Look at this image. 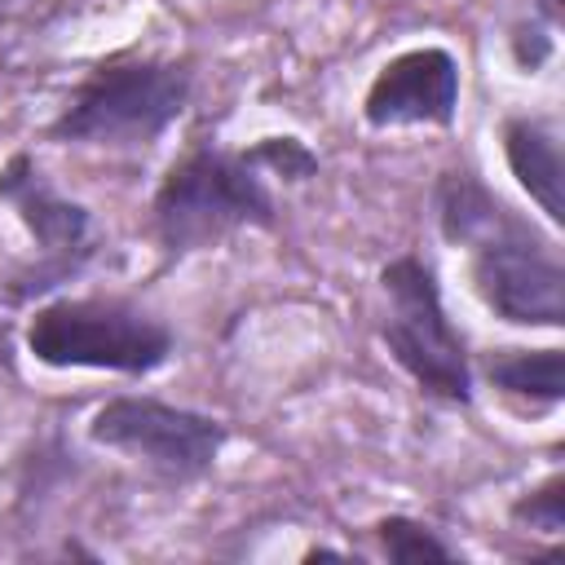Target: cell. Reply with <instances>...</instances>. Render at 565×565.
I'll return each mask as SVG.
<instances>
[{
  "instance_id": "cell-7",
  "label": "cell",
  "mask_w": 565,
  "mask_h": 565,
  "mask_svg": "<svg viewBox=\"0 0 565 565\" xmlns=\"http://www.w3.org/2000/svg\"><path fill=\"white\" fill-rule=\"evenodd\" d=\"M459 102V66L446 49H411L393 57L371 93H366V119L375 128L388 124H450Z\"/></svg>"
},
{
  "instance_id": "cell-4",
  "label": "cell",
  "mask_w": 565,
  "mask_h": 565,
  "mask_svg": "<svg viewBox=\"0 0 565 565\" xmlns=\"http://www.w3.org/2000/svg\"><path fill=\"white\" fill-rule=\"evenodd\" d=\"M384 291L393 300V318L384 322V340L393 358L433 393L446 402H468L472 397V371L463 340L455 335L433 269L419 265L415 256H402L384 269Z\"/></svg>"
},
{
  "instance_id": "cell-13",
  "label": "cell",
  "mask_w": 565,
  "mask_h": 565,
  "mask_svg": "<svg viewBox=\"0 0 565 565\" xmlns=\"http://www.w3.org/2000/svg\"><path fill=\"white\" fill-rule=\"evenodd\" d=\"M512 516H516V521H530V525L543 530V534H561V530H565V481L552 477L543 490H534L530 499H521V503L512 508Z\"/></svg>"
},
{
  "instance_id": "cell-9",
  "label": "cell",
  "mask_w": 565,
  "mask_h": 565,
  "mask_svg": "<svg viewBox=\"0 0 565 565\" xmlns=\"http://www.w3.org/2000/svg\"><path fill=\"white\" fill-rule=\"evenodd\" d=\"M503 150H508L512 177L530 190V199H539V207L547 212V221H565V194H561L565 177H561L556 137L539 119H508Z\"/></svg>"
},
{
  "instance_id": "cell-16",
  "label": "cell",
  "mask_w": 565,
  "mask_h": 565,
  "mask_svg": "<svg viewBox=\"0 0 565 565\" xmlns=\"http://www.w3.org/2000/svg\"><path fill=\"white\" fill-rule=\"evenodd\" d=\"M543 9H547V13L556 18V13H561V0H543Z\"/></svg>"
},
{
  "instance_id": "cell-15",
  "label": "cell",
  "mask_w": 565,
  "mask_h": 565,
  "mask_svg": "<svg viewBox=\"0 0 565 565\" xmlns=\"http://www.w3.org/2000/svg\"><path fill=\"white\" fill-rule=\"evenodd\" d=\"M547 53H552V44H547V35H543V31H516V62H521V66H530V71H534Z\"/></svg>"
},
{
  "instance_id": "cell-10",
  "label": "cell",
  "mask_w": 565,
  "mask_h": 565,
  "mask_svg": "<svg viewBox=\"0 0 565 565\" xmlns=\"http://www.w3.org/2000/svg\"><path fill=\"white\" fill-rule=\"evenodd\" d=\"M486 375L521 397H539V402H556L565 393V358L561 349H534V353H494L486 362Z\"/></svg>"
},
{
  "instance_id": "cell-12",
  "label": "cell",
  "mask_w": 565,
  "mask_h": 565,
  "mask_svg": "<svg viewBox=\"0 0 565 565\" xmlns=\"http://www.w3.org/2000/svg\"><path fill=\"white\" fill-rule=\"evenodd\" d=\"M380 543H384V552H388L393 561H402V565H415V561H450V547L437 543L424 525H415V521H406V516H388V521L380 525Z\"/></svg>"
},
{
  "instance_id": "cell-14",
  "label": "cell",
  "mask_w": 565,
  "mask_h": 565,
  "mask_svg": "<svg viewBox=\"0 0 565 565\" xmlns=\"http://www.w3.org/2000/svg\"><path fill=\"white\" fill-rule=\"evenodd\" d=\"M252 163H269L274 172H282V177H309L313 168H318V159L296 141V137H269L265 146H256L252 154H247Z\"/></svg>"
},
{
  "instance_id": "cell-5",
  "label": "cell",
  "mask_w": 565,
  "mask_h": 565,
  "mask_svg": "<svg viewBox=\"0 0 565 565\" xmlns=\"http://www.w3.org/2000/svg\"><path fill=\"white\" fill-rule=\"evenodd\" d=\"M93 437L115 450H132L172 477H194L212 468L225 433L216 419L181 406H163L150 397H115L93 415Z\"/></svg>"
},
{
  "instance_id": "cell-6",
  "label": "cell",
  "mask_w": 565,
  "mask_h": 565,
  "mask_svg": "<svg viewBox=\"0 0 565 565\" xmlns=\"http://www.w3.org/2000/svg\"><path fill=\"white\" fill-rule=\"evenodd\" d=\"M477 291L486 305L525 327H561L565 322V269L525 238H481L472 260Z\"/></svg>"
},
{
  "instance_id": "cell-1",
  "label": "cell",
  "mask_w": 565,
  "mask_h": 565,
  "mask_svg": "<svg viewBox=\"0 0 565 565\" xmlns=\"http://www.w3.org/2000/svg\"><path fill=\"white\" fill-rule=\"evenodd\" d=\"M269 221H274V203L247 154L194 150L168 172L154 199V230L168 252L212 247L238 225H269Z\"/></svg>"
},
{
  "instance_id": "cell-8",
  "label": "cell",
  "mask_w": 565,
  "mask_h": 565,
  "mask_svg": "<svg viewBox=\"0 0 565 565\" xmlns=\"http://www.w3.org/2000/svg\"><path fill=\"white\" fill-rule=\"evenodd\" d=\"M0 194L18 203L26 230L44 243V252H71V247L84 243L88 212L75 207V203H66V199H57V194L40 181V172L31 168L26 154H13V159H9V168L0 172Z\"/></svg>"
},
{
  "instance_id": "cell-3",
  "label": "cell",
  "mask_w": 565,
  "mask_h": 565,
  "mask_svg": "<svg viewBox=\"0 0 565 565\" xmlns=\"http://www.w3.org/2000/svg\"><path fill=\"white\" fill-rule=\"evenodd\" d=\"M185 97L190 79L177 66H106L75 88V97L53 124V137L93 146H141L154 141L185 110Z\"/></svg>"
},
{
  "instance_id": "cell-11",
  "label": "cell",
  "mask_w": 565,
  "mask_h": 565,
  "mask_svg": "<svg viewBox=\"0 0 565 565\" xmlns=\"http://www.w3.org/2000/svg\"><path fill=\"white\" fill-rule=\"evenodd\" d=\"M437 199H441V225H446V234L450 238H463V243H481L494 225L508 221L503 207L472 177H463V172H446Z\"/></svg>"
},
{
  "instance_id": "cell-2",
  "label": "cell",
  "mask_w": 565,
  "mask_h": 565,
  "mask_svg": "<svg viewBox=\"0 0 565 565\" xmlns=\"http://www.w3.org/2000/svg\"><path fill=\"white\" fill-rule=\"evenodd\" d=\"M26 349L49 366H102L141 375L168 358L172 335L159 318L119 300H57L31 318Z\"/></svg>"
}]
</instances>
